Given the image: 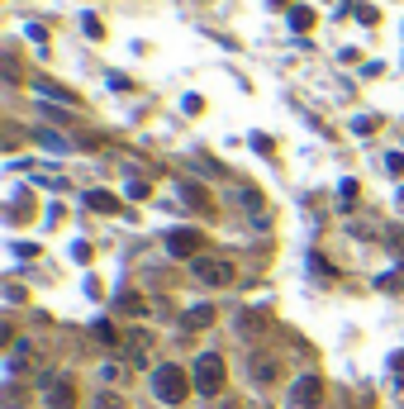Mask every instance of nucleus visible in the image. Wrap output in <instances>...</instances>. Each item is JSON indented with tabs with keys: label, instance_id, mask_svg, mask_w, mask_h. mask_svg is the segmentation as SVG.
I'll use <instances>...</instances> for the list:
<instances>
[{
	"label": "nucleus",
	"instance_id": "obj_1",
	"mask_svg": "<svg viewBox=\"0 0 404 409\" xmlns=\"http://www.w3.org/2000/svg\"><path fill=\"white\" fill-rule=\"evenodd\" d=\"M190 386H195V376H186L181 366H171V362H162L153 371V395L162 400V405H181L190 395Z\"/></svg>",
	"mask_w": 404,
	"mask_h": 409
},
{
	"label": "nucleus",
	"instance_id": "obj_2",
	"mask_svg": "<svg viewBox=\"0 0 404 409\" xmlns=\"http://www.w3.org/2000/svg\"><path fill=\"white\" fill-rule=\"evenodd\" d=\"M190 376H195V391H200V395H219V391H224V381H229V371H224V357H219V352H204Z\"/></svg>",
	"mask_w": 404,
	"mask_h": 409
},
{
	"label": "nucleus",
	"instance_id": "obj_3",
	"mask_svg": "<svg viewBox=\"0 0 404 409\" xmlns=\"http://www.w3.org/2000/svg\"><path fill=\"white\" fill-rule=\"evenodd\" d=\"M43 405L48 409H77V381L72 376H48L43 381Z\"/></svg>",
	"mask_w": 404,
	"mask_h": 409
},
{
	"label": "nucleus",
	"instance_id": "obj_4",
	"mask_svg": "<svg viewBox=\"0 0 404 409\" xmlns=\"http://www.w3.org/2000/svg\"><path fill=\"white\" fill-rule=\"evenodd\" d=\"M190 271H195V281H200V285H234V267L219 262V257H195Z\"/></svg>",
	"mask_w": 404,
	"mask_h": 409
},
{
	"label": "nucleus",
	"instance_id": "obj_5",
	"mask_svg": "<svg viewBox=\"0 0 404 409\" xmlns=\"http://www.w3.org/2000/svg\"><path fill=\"white\" fill-rule=\"evenodd\" d=\"M319 400H324V381L319 376H300L295 386H290V405L295 409H314Z\"/></svg>",
	"mask_w": 404,
	"mask_h": 409
},
{
	"label": "nucleus",
	"instance_id": "obj_6",
	"mask_svg": "<svg viewBox=\"0 0 404 409\" xmlns=\"http://www.w3.org/2000/svg\"><path fill=\"white\" fill-rule=\"evenodd\" d=\"M200 243H204V238L195 234V229H171V234H167V252H171V257H195Z\"/></svg>",
	"mask_w": 404,
	"mask_h": 409
},
{
	"label": "nucleus",
	"instance_id": "obj_7",
	"mask_svg": "<svg viewBox=\"0 0 404 409\" xmlns=\"http://www.w3.org/2000/svg\"><path fill=\"white\" fill-rule=\"evenodd\" d=\"M234 329H238V338H248V343H252V338L266 329V315H262V310H243V315L234 319Z\"/></svg>",
	"mask_w": 404,
	"mask_h": 409
},
{
	"label": "nucleus",
	"instance_id": "obj_8",
	"mask_svg": "<svg viewBox=\"0 0 404 409\" xmlns=\"http://www.w3.org/2000/svg\"><path fill=\"white\" fill-rule=\"evenodd\" d=\"M248 371H252V381H257V386H271V381H276V362H271V357H262V352H252Z\"/></svg>",
	"mask_w": 404,
	"mask_h": 409
},
{
	"label": "nucleus",
	"instance_id": "obj_9",
	"mask_svg": "<svg viewBox=\"0 0 404 409\" xmlns=\"http://www.w3.org/2000/svg\"><path fill=\"white\" fill-rule=\"evenodd\" d=\"M33 91L43 95V100H58V105H77V95L67 91V86H58V81H33Z\"/></svg>",
	"mask_w": 404,
	"mask_h": 409
},
{
	"label": "nucleus",
	"instance_id": "obj_10",
	"mask_svg": "<svg viewBox=\"0 0 404 409\" xmlns=\"http://www.w3.org/2000/svg\"><path fill=\"white\" fill-rule=\"evenodd\" d=\"M214 324V305H190L186 310V329H209Z\"/></svg>",
	"mask_w": 404,
	"mask_h": 409
},
{
	"label": "nucleus",
	"instance_id": "obj_11",
	"mask_svg": "<svg viewBox=\"0 0 404 409\" xmlns=\"http://www.w3.org/2000/svg\"><path fill=\"white\" fill-rule=\"evenodd\" d=\"M86 204H91L95 214H114V209H119V200H114L109 190H86Z\"/></svg>",
	"mask_w": 404,
	"mask_h": 409
},
{
	"label": "nucleus",
	"instance_id": "obj_12",
	"mask_svg": "<svg viewBox=\"0 0 404 409\" xmlns=\"http://www.w3.org/2000/svg\"><path fill=\"white\" fill-rule=\"evenodd\" d=\"M290 29L310 33V29H314V10H305V5H295V10H290Z\"/></svg>",
	"mask_w": 404,
	"mask_h": 409
},
{
	"label": "nucleus",
	"instance_id": "obj_13",
	"mask_svg": "<svg viewBox=\"0 0 404 409\" xmlns=\"http://www.w3.org/2000/svg\"><path fill=\"white\" fill-rule=\"evenodd\" d=\"M181 195H186V200L195 204V209H209V195H204L200 186H190V181H186V186H181Z\"/></svg>",
	"mask_w": 404,
	"mask_h": 409
},
{
	"label": "nucleus",
	"instance_id": "obj_14",
	"mask_svg": "<svg viewBox=\"0 0 404 409\" xmlns=\"http://www.w3.org/2000/svg\"><path fill=\"white\" fill-rule=\"evenodd\" d=\"M95 338H100V343H119V333H114V324H105V319H100V324H95Z\"/></svg>",
	"mask_w": 404,
	"mask_h": 409
},
{
	"label": "nucleus",
	"instance_id": "obj_15",
	"mask_svg": "<svg viewBox=\"0 0 404 409\" xmlns=\"http://www.w3.org/2000/svg\"><path fill=\"white\" fill-rule=\"evenodd\" d=\"M119 310H129V315H143V300L133 295V290H124V295H119Z\"/></svg>",
	"mask_w": 404,
	"mask_h": 409
},
{
	"label": "nucleus",
	"instance_id": "obj_16",
	"mask_svg": "<svg viewBox=\"0 0 404 409\" xmlns=\"http://www.w3.org/2000/svg\"><path fill=\"white\" fill-rule=\"evenodd\" d=\"M119 405H124V400H119V395H109V391L95 395V409H119Z\"/></svg>",
	"mask_w": 404,
	"mask_h": 409
},
{
	"label": "nucleus",
	"instance_id": "obj_17",
	"mask_svg": "<svg viewBox=\"0 0 404 409\" xmlns=\"http://www.w3.org/2000/svg\"><path fill=\"white\" fill-rule=\"evenodd\" d=\"M386 172H390V176H404V153H390V158H386Z\"/></svg>",
	"mask_w": 404,
	"mask_h": 409
},
{
	"label": "nucleus",
	"instance_id": "obj_18",
	"mask_svg": "<svg viewBox=\"0 0 404 409\" xmlns=\"http://www.w3.org/2000/svg\"><path fill=\"white\" fill-rule=\"evenodd\" d=\"M81 29L91 33V38H100V33H105V29H100V19H95V15H86V19H81Z\"/></svg>",
	"mask_w": 404,
	"mask_h": 409
},
{
	"label": "nucleus",
	"instance_id": "obj_19",
	"mask_svg": "<svg viewBox=\"0 0 404 409\" xmlns=\"http://www.w3.org/2000/svg\"><path fill=\"white\" fill-rule=\"evenodd\" d=\"M338 195H342V204H352V200H357V181H342Z\"/></svg>",
	"mask_w": 404,
	"mask_h": 409
},
{
	"label": "nucleus",
	"instance_id": "obj_20",
	"mask_svg": "<svg viewBox=\"0 0 404 409\" xmlns=\"http://www.w3.org/2000/svg\"><path fill=\"white\" fill-rule=\"evenodd\" d=\"M390 371H395V376L404 381V352H395V357H390Z\"/></svg>",
	"mask_w": 404,
	"mask_h": 409
},
{
	"label": "nucleus",
	"instance_id": "obj_21",
	"mask_svg": "<svg viewBox=\"0 0 404 409\" xmlns=\"http://www.w3.org/2000/svg\"><path fill=\"white\" fill-rule=\"evenodd\" d=\"M271 5H285V0H271Z\"/></svg>",
	"mask_w": 404,
	"mask_h": 409
},
{
	"label": "nucleus",
	"instance_id": "obj_22",
	"mask_svg": "<svg viewBox=\"0 0 404 409\" xmlns=\"http://www.w3.org/2000/svg\"><path fill=\"white\" fill-rule=\"evenodd\" d=\"M229 409H234V405H229Z\"/></svg>",
	"mask_w": 404,
	"mask_h": 409
}]
</instances>
